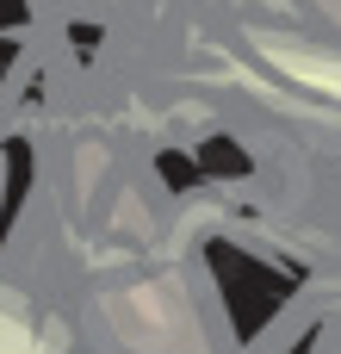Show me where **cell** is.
I'll return each instance as SVG.
<instances>
[{
  "label": "cell",
  "mask_w": 341,
  "mask_h": 354,
  "mask_svg": "<svg viewBox=\"0 0 341 354\" xmlns=\"http://www.w3.org/2000/svg\"><path fill=\"white\" fill-rule=\"evenodd\" d=\"M273 56H280V68H286L292 81L323 87V93H335V100H341V62H323V56H311V50H273Z\"/></svg>",
  "instance_id": "6da1fadb"
}]
</instances>
